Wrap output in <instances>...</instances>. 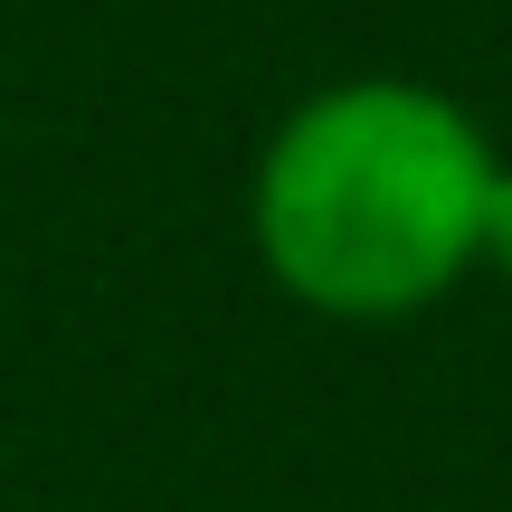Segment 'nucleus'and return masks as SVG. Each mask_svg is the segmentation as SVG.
<instances>
[{
	"instance_id": "nucleus-1",
	"label": "nucleus",
	"mask_w": 512,
	"mask_h": 512,
	"mask_svg": "<svg viewBox=\"0 0 512 512\" xmlns=\"http://www.w3.org/2000/svg\"><path fill=\"white\" fill-rule=\"evenodd\" d=\"M494 143L408 76H351L285 114L256 162V256L313 313H418L484 256Z\"/></svg>"
},
{
	"instance_id": "nucleus-2",
	"label": "nucleus",
	"mask_w": 512,
	"mask_h": 512,
	"mask_svg": "<svg viewBox=\"0 0 512 512\" xmlns=\"http://www.w3.org/2000/svg\"><path fill=\"white\" fill-rule=\"evenodd\" d=\"M484 256L512 275V162L494 171V209H484Z\"/></svg>"
}]
</instances>
